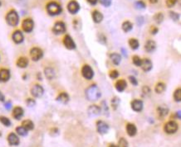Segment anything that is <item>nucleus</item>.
Here are the masks:
<instances>
[{
	"instance_id": "79ce46f5",
	"label": "nucleus",
	"mask_w": 181,
	"mask_h": 147,
	"mask_svg": "<svg viewBox=\"0 0 181 147\" xmlns=\"http://www.w3.org/2000/svg\"><path fill=\"white\" fill-rule=\"evenodd\" d=\"M170 16L174 21H178L180 18V15L176 13H175V12H170Z\"/></svg>"
},
{
	"instance_id": "39448f33",
	"label": "nucleus",
	"mask_w": 181,
	"mask_h": 147,
	"mask_svg": "<svg viewBox=\"0 0 181 147\" xmlns=\"http://www.w3.org/2000/svg\"><path fill=\"white\" fill-rule=\"evenodd\" d=\"M30 55H31V58L33 61H38L42 58L43 51L38 47H34L30 51Z\"/></svg>"
},
{
	"instance_id": "09e8293b",
	"label": "nucleus",
	"mask_w": 181,
	"mask_h": 147,
	"mask_svg": "<svg viewBox=\"0 0 181 147\" xmlns=\"http://www.w3.org/2000/svg\"><path fill=\"white\" fill-rule=\"evenodd\" d=\"M5 108L7 109V110H10L11 109V107H12V102L10 101H8L5 102Z\"/></svg>"
},
{
	"instance_id": "a211bd4d",
	"label": "nucleus",
	"mask_w": 181,
	"mask_h": 147,
	"mask_svg": "<svg viewBox=\"0 0 181 147\" xmlns=\"http://www.w3.org/2000/svg\"><path fill=\"white\" fill-rule=\"evenodd\" d=\"M23 114H24V111H23V109L21 107H14V111H13V117L15 119L20 120L23 117Z\"/></svg>"
},
{
	"instance_id": "c9c22d12",
	"label": "nucleus",
	"mask_w": 181,
	"mask_h": 147,
	"mask_svg": "<svg viewBox=\"0 0 181 147\" xmlns=\"http://www.w3.org/2000/svg\"><path fill=\"white\" fill-rule=\"evenodd\" d=\"M174 98L176 102H181V88H178L175 91Z\"/></svg>"
},
{
	"instance_id": "8fccbe9b",
	"label": "nucleus",
	"mask_w": 181,
	"mask_h": 147,
	"mask_svg": "<svg viewBox=\"0 0 181 147\" xmlns=\"http://www.w3.org/2000/svg\"><path fill=\"white\" fill-rule=\"evenodd\" d=\"M142 90H143V93H144L145 94H150V88L147 87V86H144Z\"/></svg>"
},
{
	"instance_id": "4468645a",
	"label": "nucleus",
	"mask_w": 181,
	"mask_h": 147,
	"mask_svg": "<svg viewBox=\"0 0 181 147\" xmlns=\"http://www.w3.org/2000/svg\"><path fill=\"white\" fill-rule=\"evenodd\" d=\"M143 106H144L143 102L140 100V99H135V100L131 102V108L135 112H141L143 110Z\"/></svg>"
},
{
	"instance_id": "393cba45",
	"label": "nucleus",
	"mask_w": 181,
	"mask_h": 147,
	"mask_svg": "<svg viewBox=\"0 0 181 147\" xmlns=\"http://www.w3.org/2000/svg\"><path fill=\"white\" fill-rule=\"evenodd\" d=\"M157 112H158V115L160 117H164L167 115L168 112H169V108L167 107V106L165 105H161L157 109Z\"/></svg>"
},
{
	"instance_id": "412c9836",
	"label": "nucleus",
	"mask_w": 181,
	"mask_h": 147,
	"mask_svg": "<svg viewBox=\"0 0 181 147\" xmlns=\"http://www.w3.org/2000/svg\"><path fill=\"white\" fill-rule=\"evenodd\" d=\"M127 87V83L125 79H120L116 83V88L118 92H123Z\"/></svg>"
},
{
	"instance_id": "423d86ee",
	"label": "nucleus",
	"mask_w": 181,
	"mask_h": 147,
	"mask_svg": "<svg viewBox=\"0 0 181 147\" xmlns=\"http://www.w3.org/2000/svg\"><path fill=\"white\" fill-rule=\"evenodd\" d=\"M178 131V124L174 121L168 122L165 125V131L168 134H174Z\"/></svg>"
},
{
	"instance_id": "4be33fe9",
	"label": "nucleus",
	"mask_w": 181,
	"mask_h": 147,
	"mask_svg": "<svg viewBox=\"0 0 181 147\" xmlns=\"http://www.w3.org/2000/svg\"><path fill=\"white\" fill-rule=\"evenodd\" d=\"M69 95L67 93H61L60 94L57 98V101L59 102L62 104H66L69 102Z\"/></svg>"
},
{
	"instance_id": "0eeeda50",
	"label": "nucleus",
	"mask_w": 181,
	"mask_h": 147,
	"mask_svg": "<svg viewBox=\"0 0 181 147\" xmlns=\"http://www.w3.org/2000/svg\"><path fill=\"white\" fill-rule=\"evenodd\" d=\"M22 28L23 30L25 32H31L33 30L34 28V23H33V19L31 18H26L24 19L22 23Z\"/></svg>"
},
{
	"instance_id": "c03bdc74",
	"label": "nucleus",
	"mask_w": 181,
	"mask_h": 147,
	"mask_svg": "<svg viewBox=\"0 0 181 147\" xmlns=\"http://www.w3.org/2000/svg\"><path fill=\"white\" fill-rule=\"evenodd\" d=\"M99 1L105 7H109L112 4V0H99Z\"/></svg>"
},
{
	"instance_id": "7ed1b4c3",
	"label": "nucleus",
	"mask_w": 181,
	"mask_h": 147,
	"mask_svg": "<svg viewBox=\"0 0 181 147\" xmlns=\"http://www.w3.org/2000/svg\"><path fill=\"white\" fill-rule=\"evenodd\" d=\"M6 22L11 27L18 26L19 23V15L15 10H10L6 15Z\"/></svg>"
},
{
	"instance_id": "4c0bfd02",
	"label": "nucleus",
	"mask_w": 181,
	"mask_h": 147,
	"mask_svg": "<svg viewBox=\"0 0 181 147\" xmlns=\"http://www.w3.org/2000/svg\"><path fill=\"white\" fill-rule=\"evenodd\" d=\"M132 60H133V64H135V65H136V66H140L141 64H142V60L140 58L139 56H137V55L133 56Z\"/></svg>"
},
{
	"instance_id": "37998d69",
	"label": "nucleus",
	"mask_w": 181,
	"mask_h": 147,
	"mask_svg": "<svg viewBox=\"0 0 181 147\" xmlns=\"http://www.w3.org/2000/svg\"><path fill=\"white\" fill-rule=\"evenodd\" d=\"M26 103H27V105H28V107H34V106L36 105V102H35V100H33L32 98H28L27 101H26Z\"/></svg>"
},
{
	"instance_id": "2eb2a0df",
	"label": "nucleus",
	"mask_w": 181,
	"mask_h": 147,
	"mask_svg": "<svg viewBox=\"0 0 181 147\" xmlns=\"http://www.w3.org/2000/svg\"><path fill=\"white\" fill-rule=\"evenodd\" d=\"M102 112V109L100 107H98L97 105H92L89 107L87 112H88V115L90 117H96L98 116Z\"/></svg>"
},
{
	"instance_id": "f8f14e48",
	"label": "nucleus",
	"mask_w": 181,
	"mask_h": 147,
	"mask_svg": "<svg viewBox=\"0 0 181 147\" xmlns=\"http://www.w3.org/2000/svg\"><path fill=\"white\" fill-rule=\"evenodd\" d=\"M97 131L102 135L107 134L109 131V126L103 121H98L97 122Z\"/></svg>"
},
{
	"instance_id": "052dcab7",
	"label": "nucleus",
	"mask_w": 181,
	"mask_h": 147,
	"mask_svg": "<svg viewBox=\"0 0 181 147\" xmlns=\"http://www.w3.org/2000/svg\"><path fill=\"white\" fill-rule=\"evenodd\" d=\"M177 2H178V3L181 5V0H177Z\"/></svg>"
},
{
	"instance_id": "de8ad7c7",
	"label": "nucleus",
	"mask_w": 181,
	"mask_h": 147,
	"mask_svg": "<svg viewBox=\"0 0 181 147\" xmlns=\"http://www.w3.org/2000/svg\"><path fill=\"white\" fill-rule=\"evenodd\" d=\"M101 109H102V111H103V112H105V114L108 112V107H107V103H106L105 102H102V108H101Z\"/></svg>"
},
{
	"instance_id": "f704fd0d",
	"label": "nucleus",
	"mask_w": 181,
	"mask_h": 147,
	"mask_svg": "<svg viewBox=\"0 0 181 147\" xmlns=\"http://www.w3.org/2000/svg\"><path fill=\"white\" fill-rule=\"evenodd\" d=\"M120 102H121L120 101V98H119L118 97H114V98H112V106L114 110H116V108H117V107L120 104Z\"/></svg>"
},
{
	"instance_id": "49530a36",
	"label": "nucleus",
	"mask_w": 181,
	"mask_h": 147,
	"mask_svg": "<svg viewBox=\"0 0 181 147\" xmlns=\"http://www.w3.org/2000/svg\"><path fill=\"white\" fill-rule=\"evenodd\" d=\"M177 3V0H166V5L169 8H171Z\"/></svg>"
},
{
	"instance_id": "473e14b6",
	"label": "nucleus",
	"mask_w": 181,
	"mask_h": 147,
	"mask_svg": "<svg viewBox=\"0 0 181 147\" xmlns=\"http://www.w3.org/2000/svg\"><path fill=\"white\" fill-rule=\"evenodd\" d=\"M165 90V83L160 82V83L156 84V86H155V92L157 93H161Z\"/></svg>"
},
{
	"instance_id": "e2e57ef3",
	"label": "nucleus",
	"mask_w": 181,
	"mask_h": 147,
	"mask_svg": "<svg viewBox=\"0 0 181 147\" xmlns=\"http://www.w3.org/2000/svg\"><path fill=\"white\" fill-rule=\"evenodd\" d=\"M2 136V133H1V131H0V136Z\"/></svg>"
},
{
	"instance_id": "a18cd8bd",
	"label": "nucleus",
	"mask_w": 181,
	"mask_h": 147,
	"mask_svg": "<svg viewBox=\"0 0 181 147\" xmlns=\"http://www.w3.org/2000/svg\"><path fill=\"white\" fill-rule=\"evenodd\" d=\"M129 80H130V82L131 83L132 85H134V86H137L138 85V81H137V79L134 76H130L129 77Z\"/></svg>"
},
{
	"instance_id": "2f4dec72",
	"label": "nucleus",
	"mask_w": 181,
	"mask_h": 147,
	"mask_svg": "<svg viewBox=\"0 0 181 147\" xmlns=\"http://www.w3.org/2000/svg\"><path fill=\"white\" fill-rule=\"evenodd\" d=\"M16 131H17V133L19 134V136H25L28 135V130L24 128L23 126L17 127V128H16Z\"/></svg>"
},
{
	"instance_id": "b1692460",
	"label": "nucleus",
	"mask_w": 181,
	"mask_h": 147,
	"mask_svg": "<svg viewBox=\"0 0 181 147\" xmlns=\"http://www.w3.org/2000/svg\"><path fill=\"white\" fill-rule=\"evenodd\" d=\"M92 18L93 21L96 23H102V21L103 20V15L99 11L95 10L92 12Z\"/></svg>"
},
{
	"instance_id": "aec40b11",
	"label": "nucleus",
	"mask_w": 181,
	"mask_h": 147,
	"mask_svg": "<svg viewBox=\"0 0 181 147\" xmlns=\"http://www.w3.org/2000/svg\"><path fill=\"white\" fill-rule=\"evenodd\" d=\"M155 48H156V44L152 40L147 41L146 43H145V49L149 53H152L153 51H155Z\"/></svg>"
},
{
	"instance_id": "c756f323",
	"label": "nucleus",
	"mask_w": 181,
	"mask_h": 147,
	"mask_svg": "<svg viewBox=\"0 0 181 147\" xmlns=\"http://www.w3.org/2000/svg\"><path fill=\"white\" fill-rule=\"evenodd\" d=\"M129 45H130V48H131L132 50H137V49L139 48L140 43L137 39L131 38V39L129 40Z\"/></svg>"
},
{
	"instance_id": "bf43d9fd",
	"label": "nucleus",
	"mask_w": 181,
	"mask_h": 147,
	"mask_svg": "<svg viewBox=\"0 0 181 147\" xmlns=\"http://www.w3.org/2000/svg\"><path fill=\"white\" fill-rule=\"evenodd\" d=\"M109 147H119V146H116V145H111Z\"/></svg>"
},
{
	"instance_id": "20e7f679",
	"label": "nucleus",
	"mask_w": 181,
	"mask_h": 147,
	"mask_svg": "<svg viewBox=\"0 0 181 147\" xmlns=\"http://www.w3.org/2000/svg\"><path fill=\"white\" fill-rule=\"evenodd\" d=\"M82 76L86 79H92L94 77V71H93L92 68L88 65V64H85L83 65L82 69Z\"/></svg>"
},
{
	"instance_id": "9d476101",
	"label": "nucleus",
	"mask_w": 181,
	"mask_h": 147,
	"mask_svg": "<svg viewBox=\"0 0 181 147\" xmlns=\"http://www.w3.org/2000/svg\"><path fill=\"white\" fill-rule=\"evenodd\" d=\"M67 10L70 13L76 14L79 12L80 10V5L79 4L75 1V0H72L70 1L69 4H67Z\"/></svg>"
},
{
	"instance_id": "5701e85b",
	"label": "nucleus",
	"mask_w": 181,
	"mask_h": 147,
	"mask_svg": "<svg viewBox=\"0 0 181 147\" xmlns=\"http://www.w3.org/2000/svg\"><path fill=\"white\" fill-rule=\"evenodd\" d=\"M126 131L130 136H134L137 133V129L135 125L132 123H128L126 125Z\"/></svg>"
},
{
	"instance_id": "864d4df0",
	"label": "nucleus",
	"mask_w": 181,
	"mask_h": 147,
	"mask_svg": "<svg viewBox=\"0 0 181 147\" xmlns=\"http://www.w3.org/2000/svg\"><path fill=\"white\" fill-rule=\"evenodd\" d=\"M5 100V97L4 95V93L0 91V102H4Z\"/></svg>"
},
{
	"instance_id": "ea45409f",
	"label": "nucleus",
	"mask_w": 181,
	"mask_h": 147,
	"mask_svg": "<svg viewBox=\"0 0 181 147\" xmlns=\"http://www.w3.org/2000/svg\"><path fill=\"white\" fill-rule=\"evenodd\" d=\"M119 146L120 147H128V142L125 138H121L119 141Z\"/></svg>"
},
{
	"instance_id": "cd10ccee",
	"label": "nucleus",
	"mask_w": 181,
	"mask_h": 147,
	"mask_svg": "<svg viewBox=\"0 0 181 147\" xmlns=\"http://www.w3.org/2000/svg\"><path fill=\"white\" fill-rule=\"evenodd\" d=\"M44 73H45V76H46L47 79L51 80L55 77V71L51 67H47V68L44 69Z\"/></svg>"
},
{
	"instance_id": "13d9d810",
	"label": "nucleus",
	"mask_w": 181,
	"mask_h": 147,
	"mask_svg": "<svg viewBox=\"0 0 181 147\" xmlns=\"http://www.w3.org/2000/svg\"><path fill=\"white\" fill-rule=\"evenodd\" d=\"M121 51H122L123 55H125V56H126V51H125V49H123V48H122V49H121Z\"/></svg>"
},
{
	"instance_id": "f03ea898",
	"label": "nucleus",
	"mask_w": 181,
	"mask_h": 147,
	"mask_svg": "<svg viewBox=\"0 0 181 147\" xmlns=\"http://www.w3.org/2000/svg\"><path fill=\"white\" fill-rule=\"evenodd\" d=\"M46 9L48 14L51 15V16L59 15L62 13V8L61 5L58 4L57 2H54V1L49 2L47 4Z\"/></svg>"
},
{
	"instance_id": "3c124183",
	"label": "nucleus",
	"mask_w": 181,
	"mask_h": 147,
	"mask_svg": "<svg viewBox=\"0 0 181 147\" xmlns=\"http://www.w3.org/2000/svg\"><path fill=\"white\" fill-rule=\"evenodd\" d=\"M158 28H155V27H151V29H150V32H151V34H153V35H155L157 32H158Z\"/></svg>"
},
{
	"instance_id": "1a4fd4ad",
	"label": "nucleus",
	"mask_w": 181,
	"mask_h": 147,
	"mask_svg": "<svg viewBox=\"0 0 181 147\" xmlns=\"http://www.w3.org/2000/svg\"><path fill=\"white\" fill-rule=\"evenodd\" d=\"M43 93H44V89L39 84H35L31 88V94L34 98H41L43 95Z\"/></svg>"
},
{
	"instance_id": "c85d7f7f",
	"label": "nucleus",
	"mask_w": 181,
	"mask_h": 147,
	"mask_svg": "<svg viewBox=\"0 0 181 147\" xmlns=\"http://www.w3.org/2000/svg\"><path fill=\"white\" fill-rule=\"evenodd\" d=\"M22 126L25 129H27L28 131H31V130L34 129V124H33V122L31 120H25V121H23V123H22Z\"/></svg>"
},
{
	"instance_id": "6e6d98bb",
	"label": "nucleus",
	"mask_w": 181,
	"mask_h": 147,
	"mask_svg": "<svg viewBox=\"0 0 181 147\" xmlns=\"http://www.w3.org/2000/svg\"><path fill=\"white\" fill-rule=\"evenodd\" d=\"M176 116L178 118H180V119H181V112L180 111H179V112H176Z\"/></svg>"
},
{
	"instance_id": "9b49d317",
	"label": "nucleus",
	"mask_w": 181,
	"mask_h": 147,
	"mask_svg": "<svg viewBox=\"0 0 181 147\" xmlns=\"http://www.w3.org/2000/svg\"><path fill=\"white\" fill-rule=\"evenodd\" d=\"M63 44L66 46L67 49L68 50H74L76 49V43L73 41V39L70 37L69 35H66L63 38Z\"/></svg>"
},
{
	"instance_id": "dca6fc26",
	"label": "nucleus",
	"mask_w": 181,
	"mask_h": 147,
	"mask_svg": "<svg viewBox=\"0 0 181 147\" xmlns=\"http://www.w3.org/2000/svg\"><path fill=\"white\" fill-rule=\"evenodd\" d=\"M10 71L7 69H0V82H7L9 81L10 78Z\"/></svg>"
},
{
	"instance_id": "58836bf2",
	"label": "nucleus",
	"mask_w": 181,
	"mask_h": 147,
	"mask_svg": "<svg viewBox=\"0 0 181 147\" xmlns=\"http://www.w3.org/2000/svg\"><path fill=\"white\" fill-rule=\"evenodd\" d=\"M135 6L137 9L140 10L145 8V4L144 2H142V1H137V2H135Z\"/></svg>"
},
{
	"instance_id": "72a5a7b5",
	"label": "nucleus",
	"mask_w": 181,
	"mask_h": 147,
	"mask_svg": "<svg viewBox=\"0 0 181 147\" xmlns=\"http://www.w3.org/2000/svg\"><path fill=\"white\" fill-rule=\"evenodd\" d=\"M0 122H1V123L3 125H4L5 127H10L11 126V121H10L8 117H4V116H1L0 117Z\"/></svg>"
},
{
	"instance_id": "7c9ffc66",
	"label": "nucleus",
	"mask_w": 181,
	"mask_h": 147,
	"mask_svg": "<svg viewBox=\"0 0 181 147\" xmlns=\"http://www.w3.org/2000/svg\"><path fill=\"white\" fill-rule=\"evenodd\" d=\"M133 28V24L129 22V21H125L122 24V29L125 32H129L132 30Z\"/></svg>"
},
{
	"instance_id": "bb28decb",
	"label": "nucleus",
	"mask_w": 181,
	"mask_h": 147,
	"mask_svg": "<svg viewBox=\"0 0 181 147\" xmlns=\"http://www.w3.org/2000/svg\"><path fill=\"white\" fill-rule=\"evenodd\" d=\"M110 58H111V60H112V63L114 64H116V65H118V64H120V63H121V55L118 54V53H112V55H110Z\"/></svg>"
},
{
	"instance_id": "a878e982",
	"label": "nucleus",
	"mask_w": 181,
	"mask_h": 147,
	"mask_svg": "<svg viewBox=\"0 0 181 147\" xmlns=\"http://www.w3.org/2000/svg\"><path fill=\"white\" fill-rule=\"evenodd\" d=\"M28 60L27 57H20L19 60H17V65L19 68H26L28 65Z\"/></svg>"
},
{
	"instance_id": "680f3d73",
	"label": "nucleus",
	"mask_w": 181,
	"mask_h": 147,
	"mask_svg": "<svg viewBox=\"0 0 181 147\" xmlns=\"http://www.w3.org/2000/svg\"><path fill=\"white\" fill-rule=\"evenodd\" d=\"M1 5H2V2L0 1V7H1Z\"/></svg>"
},
{
	"instance_id": "e433bc0d",
	"label": "nucleus",
	"mask_w": 181,
	"mask_h": 147,
	"mask_svg": "<svg viewBox=\"0 0 181 147\" xmlns=\"http://www.w3.org/2000/svg\"><path fill=\"white\" fill-rule=\"evenodd\" d=\"M154 20L157 23H161L164 20V15L161 13H158L154 16Z\"/></svg>"
},
{
	"instance_id": "a19ab883",
	"label": "nucleus",
	"mask_w": 181,
	"mask_h": 147,
	"mask_svg": "<svg viewBox=\"0 0 181 147\" xmlns=\"http://www.w3.org/2000/svg\"><path fill=\"white\" fill-rule=\"evenodd\" d=\"M109 75H110V77H111L112 79H115V78H116L119 76V72H118L117 70H116V69H114V70H112V71L110 72Z\"/></svg>"
},
{
	"instance_id": "6e6552de",
	"label": "nucleus",
	"mask_w": 181,
	"mask_h": 147,
	"mask_svg": "<svg viewBox=\"0 0 181 147\" xmlns=\"http://www.w3.org/2000/svg\"><path fill=\"white\" fill-rule=\"evenodd\" d=\"M52 32H54L56 35H60V34H62L66 32V25L65 23L63 22H57L53 28H52Z\"/></svg>"
},
{
	"instance_id": "f3484780",
	"label": "nucleus",
	"mask_w": 181,
	"mask_h": 147,
	"mask_svg": "<svg viewBox=\"0 0 181 147\" xmlns=\"http://www.w3.org/2000/svg\"><path fill=\"white\" fill-rule=\"evenodd\" d=\"M8 141L10 146H19V136L14 132L10 133L8 136Z\"/></svg>"
},
{
	"instance_id": "ddd939ff",
	"label": "nucleus",
	"mask_w": 181,
	"mask_h": 147,
	"mask_svg": "<svg viewBox=\"0 0 181 147\" xmlns=\"http://www.w3.org/2000/svg\"><path fill=\"white\" fill-rule=\"evenodd\" d=\"M13 41H14L16 44H20L23 42L24 40V36H23V32H21L20 30H16L15 32L13 33Z\"/></svg>"
},
{
	"instance_id": "5fc2aeb1",
	"label": "nucleus",
	"mask_w": 181,
	"mask_h": 147,
	"mask_svg": "<svg viewBox=\"0 0 181 147\" xmlns=\"http://www.w3.org/2000/svg\"><path fill=\"white\" fill-rule=\"evenodd\" d=\"M143 21H144V18H142V17H140L139 18H138V23H139V25H140V24H142L143 23Z\"/></svg>"
},
{
	"instance_id": "4d7b16f0",
	"label": "nucleus",
	"mask_w": 181,
	"mask_h": 147,
	"mask_svg": "<svg viewBox=\"0 0 181 147\" xmlns=\"http://www.w3.org/2000/svg\"><path fill=\"white\" fill-rule=\"evenodd\" d=\"M150 2L151 4H156V3L158 2V0H150Z\"/></svg>"
},
{
	"instance_id": "603ef678",
	"label": "nucleus",
	"mask_w": 181,
	"mask_h": 147,
	"mask_svg": "<svg viewBox=\"0 0 181 147\" xmlns=\"http://www.w3.org/2000/svg\"><path fill=\"white\" fill-rule=\"evenodd\" d=\"M87 1L91 5H96L97 4V2L99 0H87Z\"/></svg>"
},
{
	"instance_id": "6ab92c4d",
	"label": "nucleus",
	"mask_w": 181,
	"mask_h": 147,
	"mask_svg": "<svg viewBox=\"0 0 181 147\" xmlns=\"http://www.w3.org/2000/svg\"><path fill=\"white\" fill-rule=\"evenodd\" d=\"M140 66H141V69H143L144 71L148 72L152 69L153 64H152V62L150 59H144V60H142V64Z\"/></svg>"
},
{
	"instance_id": "f257e3e1",
	"label": "nucleus",
	"mask_w": 181,
	"mask_h": 147,
	"mask_svg": "<svg viewBox=\"0 0 181 147\" xmlns=\"http://www.w3.org/2000/svg\"><path fill=\"white\" fill-rule=\"evenodd\" d=\"M101 96H102V93L100 91L99 88L96 84L91 85L86 90V97L89 101H97L98 99L101 98Z\"/></svg>"
}]
</instances>
